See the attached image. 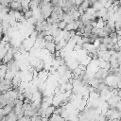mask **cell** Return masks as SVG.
Instances as JSON below:
<instances>
[{"label":"cell","mask_w":121,"mask_h":121,"mask_svg":"<svg viewBox=\"0 0 121 121\" xmlns=\"http://www.w3.org/2000/svg\"><path fill=\"white\" fill-rule=\"evenodd\" d=\"M32 17H33V12H32V10H30V9L24 13V18H25L26 21L29 20V19L32 18Z\"/></svg>","instance_id":"4"},{"label":"cell","mask_w":121,"mask_h":121,"mask_svg":"<svg viewBox=\"0 0 121 121\" xmlns=\"http://www.w3.org/2000/svg\"><path fill=\"white\" fill-rule=\"evenodd\" d=\"M102 8H104V6H103L99 1H96V2L94 4V6L92 7V9H94V11H99Z\"/></svg>","instance_id":"3"},{"label":"cell","mask_w":121,"mask_h":121,"mask_svg":"<svg viewBox=\"0 0 121 121\" xmlns=\"http://www.w3.org/2000/svg\"><path fill=\"white\" fill-rule=\"evenodd\" d=\"M117 89H121V80L117 81Z\"/></svg>","instance_id":"8"},{"label":"cell","mask_w":121,"mask_h":121,"mask_svg":"<svg viewBox=\"0 0 121 121\" xmlns=\"http://www.w3.org/2000/svg\"><path fill=\"white\" fill-rule=\"evenodd\" d=\"M9 9L11 10H15V11H21L22 10V7H21V2L19 1H12L9 3Z\"/></svg>","instance_id":"1"},{"label":"cell","mask_w":121,"mask_h":121,"mask_svg":"<svg viewBox=\"0 0 121 121\" xmlns=\"http://www.w3.org/2000/svg\"><path fill=\"white\" fill-rule=\"evenodd\" d=\"M111 121H120L119 119H113V120H111Z\"/></svg>","instance_id":"9"},{"label":"cell","mask_w":121,"mask_h":121,"mask_svg":"<svg viewBox=\"0 0 121 121\" xmlns=\"http://www.w3.org/2000/svg\"><path fill=\"white\" fill-rule=\"evenodd\" d=\"M55 46H56V43H54V41L53 42H45V49L49 53H51V54L55 53V51H56Z\"/></svg>","instance_id":"2"},{"label":"cell","mask_w":121,"mask_h":121,"mask_svg":"<svg viewBox=\"0 0 121 121\" xmlns=\"http://www.w3.org/2000/svg\"><path fill=\"white\" fill-rule=\"evenodd\" d=\"M119 120H120V121H121V116H120V118H119Z\"/></svg>","instance_id":"10"},{"label":"cell","mask_w":121,"mask_h":121,"mask_svg":"<svg viewBox=\"0 0 121 121\" xmlns=\"http://www.w3.org/2000/svg\"><path fill=\"white\" fill-rule=\"evenodd\" d=\"M43 41L44 42H53L54 41V38L52 35H45L44 38H43Z\"/></svg>","instance_id":"7"},{"label":"cell","mask_w":121,"mask_h":121,"mask_svg":"<svg viewBox=\"0 0 121 121\" xmlns=\"http://www.w3.org/2000/svg\"><path fill=\"white\" fill-rule=\"evenodd\" d=\"M102 31H103V33H104V34H105L107 37H109V35L112 33V30H111V29H110L108 26H104V27L102 28Z\"/></svg>","instance_id":"6"},{"label":"cell","mask_w":121,"mask_h":121,"mask_svg":"<svg viewBox=\"0 0 121 121\" xmlns=\"http://www.w3.org/2000/svg\"><path fill=\"white\" fill-rule=\"evenodd\" d=\"M66 25H67V24H66L64 21H60V23H58V24H57V26H58V28L61 29V30H64V28H65Z\"/></svg>","instance_id":"5"}]
</instances>
